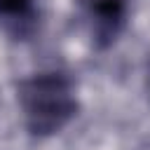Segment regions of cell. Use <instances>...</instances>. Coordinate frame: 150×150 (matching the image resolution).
Listing matches in <instances>:
<instances>
[{"mask_svg": "<svg viewBox=\"0 0 150 150\" xmlns=\"http://www.w3.org/2000/svg\"><path fill=\"white\" fill-rule=\"evenodd\" d=\"M16 105L26 131L49 138L77 115L75 82L63 70H38L16 82Z\"/></svg>", "mask_w": 150, "mask_h": 150, "instance_id": "obj_1", "label": "cell"}, {"mask_svg": "<svg viewBox=\"0 0 150 150\" xmlns=\"http://www.w3.org/2000/svg\"><path fill=\"white\" fill-rule=\"evenodd\" d=\"M80 9L96 49L115 45L129 21V0H80Z\"/></svg>", "mask_w": 150, "mask_h": 150, "instance_id": "obj_2", "label": "cell"}, {"mask_svg": "<svg viewBox=\"0 0 150 150\" xmlns=\"http://www.w3.org/2000/svg\"><path fill=\"white\" fill-rule=\"evenodd\" d=\"M40 21V0H0V26L16 40H28Z\"/></svg>", "mask_w": 150, "mask_h": 150, "instance_id": "obj_3", "label": "cell"}]
</instances>
